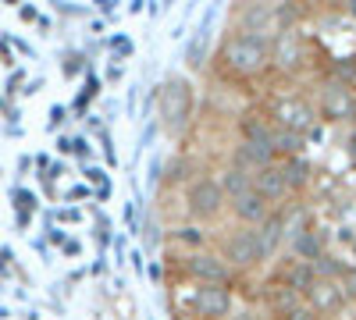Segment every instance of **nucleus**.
Here are the masks:
<instances>
[{
    "label": "nucleus",
    "instance_id": "obj_1",
    "mask_svg": "<svg viewBox=\"0 0 356 320\" xmlns=\"http://www.w3.org/2000/svg\"><path fill=\"white\" fill-rule=\"evenodd\" d=\"M214 61L225 78L232 82H257L271 71V36H253V33H232L221 40Z\"/></svg>",
    "mask_w": 356,
    "mask_h": 320
},
{
    "label": "nucleus",
    "instance_id": "obj_34",
    "mask_svg": "<svg viewBox=\"0 0 356 320\" xmlns=\"http://www.w3.org/2000/svg\"><path fill=\"white\" fill-rule=\"evenodd\" d=\"M11 260H15V253L4 246V249H0V274H8V271H11Z\"/></svg>",
    "mask_w": 356,
    "mask_h": 320
},
{
    "label": "nucleus",
    "instance_id": "obj_45",
    "mask_svg": "<svg viewBox=\"0 0 356 320\" xmlns=\"http://www.w3.org/2000/svg\"><path fill=\"white\" fill-rule=\"evenodd\" d=\"M150 278H154V281H161V278H164V267H157V264H154V267H150Z\"/></svg>",
    "mask_w": 356,
    "mask_h": 320
},
{
    "label": "nucleus",
    "instance_id": "obj_48",
    "mask_svg": "<svg viewBox=\"0 0 356 320\" xmlns=\"http://www.w3.org/2000/svg\"><path fill=\"white\" fill-rule=\"evenodd\" d=\"M271 320H275V317H271Z\"/></svg>",
    "mask_w": 356,
    "mask_h": 320
},
{
    "label": "nucleus",
    "instance_id": "obj_10",
    "mask_svg": "<svg viewBox=\"0 0 356 320\" xmlns=\"http://www.w3.org/2000/svg\"><path fill=\"white\" fill-rule=\"evenodd\" d=\"M303 303L321 317V320H328V317H339L346 306H349V299L342 296V288H339V281H328V278H317L314 285H310V292L303 296Z\"/></svg>",
    "mask_w": 356,
    "mask_h": 320
},
{
    "label": "nucleus",
    "instance_id": "obj_14",
    "mask_svg": "<svg viewBox=\"0 0 356 320\" xmlns=\"http://www.w3.org/2000/svg\"><path fill=\"white\" fill-rule=\"evenodd\" d=\"M228 164L246 171V174H257L260 167L275 164V153L264 150V146H253V142H246V139H235L232 142V153H228Z\"/></svg>",
    "mask_w": 356,
    "mask_h": 320
},
{
    "label": "nucleus",
    "instance_id": "obj_43",
    "mask_svg": "<svg viewBox=\"0 0 356 320\" xmlns=\"http://www.w3.org/2000/svg\"><path fill=\"white\" fill-rule=\"evenodd\" d=\"M75 153H79V157H89V142H86V139H75Z\"/></svg>",
    "mask_w": 356,
    "mask_h": 320
},
{
    "label": "nucleus",
    "instance_id": "obj_46",
    "mask_svg": "<svg viewBox=\"0 0 356 320\" xmlns=\"http://www.w3.org/2000/svg\"><path fill=\"white\" fill-rule=\"evenodd\" d=\"M346 11H349V15H356V0H349V4H346Z\"/></svg>",
    "mask_w": 356,
    "mask_h": 320
},
{
    "label": "nucleus",
    "instance_id": "obj_32",
    "mask_svg": "<svg viewBox=\"0 0 356 320\" xmlns=\"http://www.w3.org/2000/svg\"><path fill=\"white\" fill-rule=\"evenodd\" d=\"M346 153H349V160L356 164V121H353V128H349V135H346Z\"/></svg>",
    "mask_w": 356,
    "mask_h": 320
},
{
    "label": "nucleus",
    "instance_id": "obj_2",
    "mask_svg": "<svg viewBox=\"0 0 356 320\" xmlns=\"http://www.w3.org/2000/svg\"><path fill=\"white\" fill-rule=\"evenodd\" d=\"M157 103H161V125H164V132L182 135V132H186V125L193 121V107H196L193 82H189V78H182V75L164 78L161 93H157Z\"/></svg>",
    "mask_w": 356,
    "mask_h": 320
},
{
    "label": "nucleus",
    "instance_id": "obj_11",
    "mask_svg": "<svg viewBox=\"0 0 356 320\" xmlns=\"http://www.w3.org/2000/svg\"><path fill=\"white\" fill-rule=\"evenodd\" d=\"M235 28L253 36H275L278 28V4H243L235 8Z\"/></svg>",
    "mask_w": 356,
    "mask_h": 320
},
{
    "label": "nucleus",
    "instance_id": "obj_44",
    "mask_svg": "<svg viewBox=\"0 0 356 320\" xmlns=\"http://www.w3.org/2000/svg\"><path fill=\"white\" fill-rule=\"evenodd\" d=\"M136 96H139V93H136V85H132V90H129V96H125V103H129V114L136 110Z\"/></svg>",
    "mask_w": 356,
    "mask_h": 320
},
{
    "label": "nucleus",
    "instance_id": "obj_29",
    "mask_svg": "<svg viewBox=\"0 0 356 320\" xmlns=\"http://www.w3.org/2000/svg\"><path fill=\"white\" fill-rule=\"evenodd\" d=\"M225 320H264V313H260L257 306H235Z\"/></svg>",
    "mask_w": 356,
    "mask_h": 320
},
{
    "label": "nucleus",
    "instance_id": "obj_5",
    "mask_svg": "<svg viewBox=\"0 0 356 320\" xmlns=\"http://www.w3.org/2000/svg\"><path fill=\"white\" fill-rule=\"evenodd\" d=\"M178 274H182L189 285H221V288H232L239 281L218 249H200V253H182L178 256Z\"/></svg>",
    "mask_w": 356,
    "mask_h": 320
},
{
    "label": "nucleus",
    "instance_id": "obj_15",
    "mask_svg": "<svg viewBox=\"0 0 356 320\" xmlns=\"http://www.w3.org/2000/svg\"><path fill=\"white\" fill-rule=\"evenodd\" d=\"M278 281L285 285V288H292L296 296H307L310 292V285L317 281V267L314 264H307V260H285V267H282V274H278Z\"/></svg>",
    "mask_w": 356,
    "mask_h": 320
},
{
    "label": "nucleus",
    "instance_id": "obj_12",
    "mask_svg": "<svg viewBox=\"0 0 356 320\" xmlns=\"http://www.w3.org/2000/svg\"><path fill=\"white\" fill-rule=\"evenodd\" d=\"M253 192H257L260 199H267L271 207H282L285 199H292L289 182H285V171H282L278 160H275V164H267V167H260V171L253 174Z\"/></svg>",
    "mask_w": 356,
    "mask_h": 320
},
{
    "label": "nucleus",
    "instance_id": "obj_6",
    "mask_svg": "<svg viewBox=\"0 0 356 320\" xmlns=\"http://www.w3.org/2000/svg\"><path fill=\"white\" fill-rule=\"evenodd\" d=\"M314 110H317V121H328V125L356 121V93H353V85L324 78L317 96H314Z\"/></svg>",
    "mask_w": 356,
    "mask_h": 320
},
{
    "label": "nucleus",
    "instance_id": "obj_26",
    "mask_svg": "<svg viewBox=\"0 0 356 320\" xmlns=\"http://www.w3.org/2000/svg\"><path fill=\"white\" fill-rule=\"evenodd\" d=\"M339 288H342V296L349 303H356V264H346V271L339 278Z\"/></svg>",
    "mask_w": 356,
    "mask_h": 320
},
{
    "label": "nucleus",
    "instance_id": "obj_25",
    "mask_svg": "<svg viewBox=\"0 0 356 320\" xmlns=\"http://www.w3.org/2000/svg\"><path fill=\"white\" fill-rule=\"evenodd\" d=\"M11 199H15V214H25V217H33V210L40 207L36 196L29 192V189H15V192H11Z\"/></svg>",
    "mask_w": 356,
    "mask_h": 320
},
{
    "label": "nucleus",
    "instance_id": "obj_28",
    "mask_svg": "<svg viewBox=\"0 0 356 320\" xmlns=\"http://www.w3.org/2000/svg\"><path fill=\"white\" fill-rule=\"evenodd\" d=\"M275 320H321V317H317L307 303H296L289 313H282V317H275Z\"/></svg>",
    "mask_w": 356,
    "mask_h": 320
},
{
    "label": "nucleus",
    "instance_id": "obj_21",
    "mask_svg": "<svg viewBox=\"0 0 356 320\" xmlns=\"http://www.w3.org/2000/svg\"><path fill=\"white\" fill-rule=\"evenodd\" d=\"M303 150H307V139H303V135L285 132V128H275V132H271V153H275V160L303 157Z\"/></svg>",
    "mask_w": 356,
    "mask_h": 320
},
{
    "label": "nucleus",
    "instance_id": "obj_36",
    "mask_svg": "<svg viewBox=\"0 0 356 320\" xmlns=\"http://www.w3.org/2000/svg\"><path fill=\"white\" fill-rule=\"evenodd\" d=\"M100 142H104V153H107V164H114L118 157H114V146H111V135H107V132H100Z\"/></svg>",
    "mask_w": 356,
    "mask_h": 320
},
{
    "label": "nucleus",
    "instance_id": "obj_23",
    "mask_svg": "<svg viewBox=\"0 0 356 320\" xmlns=\"http://www.w3.org/2000/svg\"><path fill=\"white\" fill-rule=\"evenodd\" d=\"M218 182H221V189H225V196H228V203L232 199H239V196H246L250 189H253V174H246V171H239V167H225L221 174H218Z\"/></svg>",
    "mask_w": 356,
    "mask_h": 320
},
{
    "label": "nucleus",
    "instance_id": "obj_13",
    "mask_svg": "<svg viewBox=\"0 0 356 320\" xmlns=\"http://www.w3.org/2000/svg\"><path fill=\"white\" fill-rule=\"evenodd\" d=\"M271 203L267 199H260L253 189L246 192V196H239V199H232L228 203V214H232V221L235 224H243V228H260L267 217H271Z\"/></svg>",
    "mask_w": 356,
    "mask_h": 320
},
{
    "label": "nucleus",
    "instance_id": "obj_39",
    "mask_svg": "<svg viewBox=\"0 0 356 320\" xmlns=\"http://www.w3.org/2000/svg\"><path fill=\"white\" fill-rule=\"evenodd\" d=\"M54 217H61V221H79V217H82V214H79V210H75V207H65V210H57V214H54Z\"/></svg>",
    "mask_w": 356,
    "mask_h": 320
},
{
    "label": "nucleus",
    "instance_id": "obj_41",
    "mask_svg": "<svg viewBox=\"0 0 356 320\" xmlns=\"http://www.w3.org/2000/svg\"><path fill=\"white\" fill-rule=\"evenodd\" d=\"M61 249H65L68 256H79V253H82V246H79V239H68V242H65Z\"/></svg>",
    "mask_w": 356,
    "mask_h": 320
},
{
    "label": "nucleus",
    "instance_id": "obj_24",
    "mask_svg": "<svg viewBox=\"0 0 356 320\" xmlns=\"http://www.w3.org/2000/svg\"><path fill=\"white\" fill-rule=\"evenodd\" d=\"M207 57H211V28H200V33L193 36V43L186 47V65L196 71V68H203L207 65Z\"/></svg>",
    "mask_w": 356,
    "mask_h": 320
},
{
    "label": "nucleus",
    "instance_id": "obj_31",
    "mask_svg": "<svg viewBox=\"0 0 356 320\" xmlns=\"http://www.w3.org/2000/svg\"><path fill=\"white\" fill-rule=\"evenodd\" d=\"M111 50H118V53L125 57V53H132V43L125 36H111Z\"/></svg>",
    "mask_w": 356,
    "mask_h": 320
},
{
    "label": "nucleus",
    "instance_id": "obj_47",
    "mask_svg": "<svg viewBox=\"0 0 356 320\" xmlns=\"http://www.w3.org/2000/svg\"><path fill=\"white\" fill-rule=\"evenodd\" d=\"M178 320H200V317H178Z\"/></svg>",
    "mask_w": 356,
    "mask_h": 320
},
{
    "label": "nucleus",
    "instance_id": "obj_42",
    "mask_svg": "<svg viewBox=\"0 0 356 320\" xmlns=\"http://www.w3.org/2000/svg\"><path fill=\"white\" fill-rule=\"evenodd\" d=\"M22 78H25V71H15V75L8 78V93H15V90H18V85H22Z\"/></svg>",
    "mask_w": 356,
    "mask_h": 320
},
{
    "label": "nucleus",
    "instance_id": "obj_4",
    "mask_svg": "<svg viewBox=\"0 0 356 320\" xmlns=\"http://www.w3.org/2000/svg\"><path fill=\"white\" fill-rule=\"evenodd\" d=\"M221 260L235 271V274H250L257 271L260 264H267V253H264V242H260V231L257 228H243L235 224L228 235L221 239Z\"/></svg>",
    "mask_w": 356,
    "mask_h": 320
},
{
    "label": "nucleus",
    "instance_id": "obj_22",
    "mask_svg": "<svg viewBox=\"0 0 356 320\" xmlns=\"http://www.w3.org/2000/svg\"><path fill=\"white\" fill-rule=\"evenodd\" d=\"M282 171H285V182H289V192L292 196H300L307 185H310V160L307 157H289V160H278Z\"/></svg>",
    "mask_w": 356,
    "mask_h": 320
},
{
    "label": "nucleus",
    "instance_id": "obj_37",
    "mask_svg": "<svg viewBox=\"0 0 356 320\" xmlns=\"http://www.w3.org/2000/svg\"><path fill=\"white\" fill-rule=\"evenodd\" d=\"M47 231H50V242H57V246H65V242H68L65 228H47Z\"/></svg>",
    "mask_w": 356,
    "mask_h": 320
},
{
    "label": "nucleus",
    "instance_id": "obj_19",
    "mask_svg": "<svg viewBox=\"0 0 356 320\" xmlns=\"http://www.w3.org/2000/svg\"><path fill=\"white\" fill-rule=\"evenodd\" d=\"M168 239H171V246H182L186 253H200V249H207V231H203L200 224H193V221L175 224V228L168 231Z\"/></svg>",
    "mask_w": 356,
    "mask_h": 320
},
{
    "label": "nucleus",
    "instance_id": "obj_38",
    "mask_svg": "<svg viewBox=\"0 0 356 320\" xmlns=\"http://www.w3.org/2000/svg\"><path fill=\"white\" fill-rule=\"evenodd\" d=\"M18 15H22V22H40V11H36V8H29V4L18 8Z\"/></svg>",
    "mask_w": 356,
    "mask_h": 320
},
{
    "label": "nucleus",
    "instance_id": "obj_17",
    "mask_svg": "<svg viewBox=\"0 0 356 320\" xmlns=\"http://www.w3.org/2000/svg\"><path fill=\"white\" fill-rule=\"evenodd\" d=\"M257 231H260V242H264L267 260H275V256L285 249V217H282V207H275L271 217H267Z\"/></svg>",
    "mask_w": 356,
    "mask_h": 320
},
{
    "label": "nucleus",
    "instance_id": "obj_18",
    "mask_svg": "<svg viewBox=\"0 0 356 320\" xmlns=\"http://www.w3.org/2000/svg\"><path fill=\"white\" fill-rule=\"evenodd\" d=\"M289 253H292V260H307V264H317V260L328 253V246H324V239H321L317 228H307L303 235L289 246Z\"/></svg>",
    "mask_w": 356,
    "mask_h": 320
},
{
    "label": "nucleus",
    "instance_id": "obj_16",
    "mask_svg": "<svg viewBox=\"0 0 356 320\" xmlns=\"http://www.w3.org/2000/svg\"><path fill=\"white\" fill-rule=\"evenodd\" d=\"M271 132H275V125H271V118H267V114L250 110V114H243V118H239V139L253 142V146L271 150Z\"/></svg>",
    "mask_w": 356,
    "mask_h": 320
},
{
    "label": "nucleus",
    "instance_id": "obj_8",
    "mask_svg": "<svg viewBox=\"0 0 356 320\" xmlns=\"http://www.w3.org/2000/svg\"><path fill=\"white\" fill-rule=\"evenodd\" d=\"M271 125L275 128H285V132H296V135H310L317 128V110H314V100H303V96H278L271 103Z\"/></svg>",
    "mask_w": 356,
    "mask_h": 320
},
{
    "label": "nucleus",
    "instance_id": "obj_3",
    "mask_svg": "<svg viewBox=\"0 0 356 320\" xmlns=\"http://www.w3.org/2000/svg\"><path fill=\"white\" fill-rule=\"evenodd\" d=\"M182 207L193 224H207V221H218L228 210V196L214 174H196L182 192Z\"/></svg>",
    "mask_w": 356,
    "mask_h": 320
},
{
    "label": "nucleus",
    "instance_id": "obj_7",
    "mask_svg": "<svg viewBox=\"0 0 356 320\" xmlns=\"http://www.w3.org/2000/svg\"><path fill=\"white\" fill-rule=\"evenodd\" d=\"M303 65H307V40H303V33L296 25L292 28H278V33L271 36V71L292 78V75L303 71Z\"/></svg>",
    "mask_w": 356,
    "mask_h": 320
},
{
    "label": "nucleus",
    "instance_id": "obj_27",
    "mask_svg": "<svg viewBox=\"0 0 356 320\" xmlns=\"http://www.w3.org/2000/svg\"><path fill=\"white\" fill-rule=\"evenodd\" d=\"M125 224H129L132 235H139V231H143V210H139L136 199H129V207H125Z\"/></svg>",
    "mask_w": 356,
    "mask_h": 320
},
{
    "label": "nucleus",
    "instance_id": "obj_20",
    "mask_svg": "<svg viewBox=\"0 0 356 320\" xmlns=\"http://www.w3.org/2000/svg\"><path fill=\"white\" fill-rule=\"evenodd\" d=\"M296 303H303V296H296L292 288H285L282 281L264 288V306H267V317H282V313H289Z\"/></svg>",
    "mask_w": 356,
    "mask_h": 320
},
{
    "label": "nucleus",
    "instance_id": "obj_35",
    "mask_svg": "<svg viewBox=\"0 0 356 320\" xmlns=\"http://www.w3.org/2000/svg\"><path fill=\"white\" fill-rule=\"evenodd\" d=\"M57 150H61V153H75V139L72 135H61V139H57Z\"/></svg>",
    "mask_w": 356,
    "mask_h": 320
},
{
    "label": "nucleus",
    "instance_id": "obj_9",
    "mask_svg": "<svg viewBox=\"0 0 356 320\" xmlns=\"http://www.w3.org/2000/svg\"><path fill=\"white\" fill-rule=\"evenodd\" d=\"M235 306V292L221 285H193V317L200 320H225Z\"/></svg>",
    "mask_w": 356,
    "mask_h": 320
},
{
    "label": "nucleus",
    "instance_id": "obj_30",
    "mask_svg": "<svg viewBox=\"0 0 356 320\" xmlns=\"http://www.w3.org/2000/svg\"><path fill=\"white\" fill-rule=\"evenodd\" d=\"M89 196H93V189H89V185H75V189H68V203H75V199H89Z\"/></svg>",
    "mask_w": 356,
    "mask_h": 320
},
{
    "label": "nucleus",
    "instance_id": "obj_40",
    "mask_svg": "<svg viewBox=\"0 0 356 320\" xmlns=\"http://www.w3.org/2000/svg\"><path fill=\"white\" fill-rule=\"evenodd\" d=\"M82 71V57H68V65H65V75H75Z\"/></svg>",
    "mask_w": 356,
    "mask_h": 320
},
{
    "label": "nucleus",
    "instance_id": "obj_33",
    "mask_svg": "<svg viewBox=\"0 0 356 320\" xmlns=\"http://www.w3.org/2000/svg\"><path fill=\"white\" fill-rule=\"evenodd\" d=\"M68 118V107H61V103H57L54 110H50V128H57V125H61Z\"/></svg>",
    "mask_w": 356,
    "mask_h": 320
}]
</instances>
